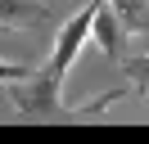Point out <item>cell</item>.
Masks as SVG:
<instances>
[{"label": "cell", "mask_w": 149, "mask_h": 144, "mask_svg": "<svg viewBox=\"0 0 149 144\" xmlns=\"http://www.w3.org/2000/svg\"><path fill=\"white\" fill-rule=\"evenodd\" d=\"M95 9H100V0H86L72 18H63L54 45H50V63L36 68L27 81L5 90V104H14V113L36 117V122H50V117H86L81 108H68L63 81H68V68L77 63V54H81V45L95 32Z\"/></svg>", "instance_id": "1"}, {"label": "cell", "mask_w": 149, "mask_h": 144, "mask_svg": "<svg viewBox=\"0 0 149 144\" xmlns=\"http://www.w3.org/2000/svg\"><path fill=\"white\" fill-rule=\"evenodd\" d=\"M127 23H122V14L109 5V0H100V9H95V32H91V41L100 45V54L109 63H122L127 59Z\"/></svg>", "instance_id": "2"}, {"label": "cell", "mask_w": 149, "mask_h": 144, "mask_svg": "<svg viewBox=\"0 0 149 144\" xmlns=\"http://www.w3.org/2000/svg\"><path fill=\"white\" fill-rule=\"evenodd\" d=\"M50 23V5L45 0H0V27H41Z\"/></svg>", "instance_id": "3"}, {"label": "cell", "mask_w": 149, "mask_h": 144, "mask_svg": "<svg viewBox=\"0 0 149 144\" xmlns=\"http://www.w3.org/2000/svg\"><path fill=\"white\" fill-rule=\"evenodd\" d=\"M109 5L122 14L131 36H149V0H109Z\"/></svg>", "instance_id": "4"}, {"label": "cell", "mask_w": 149, "mask_h": 144, "mask_svg": "<svg viewBox=\"0 0 149 144\" xmlns=\"http://www.w3.org/2000/svg\"><path fill=\"white\" fill-rule=\"evenodd\" d=\"M122 77L131 81V90L140 99H149V54H127L122 59Z\"/></svg>", "instance_id": "5"}, {"label": "cell", "mask_w": 149, "mask_h": 144, "mask_svg": "<svg viewBox=\"0 0 149 144\" xmlns=\"http://www.w3.org/2000/svg\"><path fill=\"white\" fill-rule=\"evenodd\" d=\"M36 68H27V63H5L0 59V90H9V86H18V81H27Z\"/></svg>", "instance_id": "6"}]
</instances>
